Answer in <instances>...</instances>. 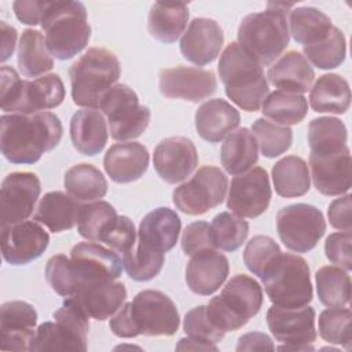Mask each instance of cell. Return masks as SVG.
Masks as SVG:
<instances>
[{
    "label": "cell",
    "instance_id": "6da1fadb",
    "mask_svg": "<svg viewBox=\"0 0 352 352\" xmlns=\"http://www.w3.org/2000/svg\"><path fill=\"white\" fill-rule=\"evenodd\" d=\"M0 148L11 164H34L54 150L63 135L58 116L51 111L4 114L0 118Z\"/></svg>",
    "mask_w": 352,
    "mask_h": 352
},
{
    "label": "cell",
    "instance_id": "7a4b0ae2",
    "mask_svg": "<svg viewBox=\"0 0 352 352\" xmlns=\"http://www.w3.org/2000/svg\"><path fill=\"white\" fill-rule=\"evenodd\" d=\"M292 3H268L267 10L246 15L238 26V44L261 66L271 65L289 45Z\"/></svg>",
    "mask_w": 352,
    "mask_h": 352
},
{
    "label": "cell",
    "instance_id": "3957f363",
    "mask_svg": "<svg viewBox=\"0 0 352 352\" xmlns=\"http://www.w3.org/2000/svg\"><path fill=\"white\" fill-rule=\"evenodd\" d=\"M219 76L226 95L245 111L260 110L270 94L263 66L238 43H230L219 60Z\"/></svg>",
    "mask_w": 352,
    "mask_h": 352
},
{
    "label": "cell",
    "instance_id": "277c9868",
    "mask_svg": "<svg viewBox=\"0 0 352 352\" xmlns=\"http://www.w3.org/2000/svg\"><path fill=\"white\" fill-rule=\"evenodd\" d=\"M40 25L48 51L60 60L80 54L91 38L87 10L81 1H48Z\"/></svg>",
    "mask_w": 352,
    "mask_h": 352
},
{
    "label": "cell",
    "instance_id": "5b68a950",
    "mask_svg": "<svg viewBox=\"0 0 352 352\" xmlns=\"http://www.w3.org/2000/svg\"><path fill=\"white\" fill-rule=\"evenodd\" d=\"M1 110L11 114H33L58 107L66 95L63 81L55 73L34 80H21L16 70L3 65Z\"/></svg>",
    "mask_w": 352,
    "mask_h": 352
},
{
    "label": "cell",
    "instance_id": "8992f818",
    "mask_svg": "<svg viewBox=\"0 0 352 352\" xmlns=\"http://www.w3.org/2000/svg\"><path fill=\"white\" fill-rule=\"evenodd\" d=\"M121 65L114 52L92 47L69 69L72 99L85 109H99L103 95L116 85Z\"/></svg>",
    "mask_w": 352,
    "mask_h": 352
},
{
    "label": "cell",
    "instance_id": "52a82bcc",
    "mask_svg": "<svg viewBox=\"0 0 352 352\" xmlns=\"http://www.w3.org/2000/svg\"><path fill=\"white\" fill-rule=\"evenodd\" d=\"M261 305L263 289L258 282L249 275L238 274L226 283L219 296L209 301L206 315L223 333L236 331L258 314Z\"/></svg>",
    "mask_w": 352,
    "mask_h": 352
},
{
    "label": "cell",
    "instance_id": "ba28073f",
    "mask_svg": "<svg viewBox=\"0 0 352 352\" xmlns=\"http://www.w3.org/2000/svg\"><path fill=\"white\" fill-rule=\"evenodd\" d=\"M54 319L37 327L30 351H87L89 316L73 297L65 298Z\"/></svg>",
    "mask_w": 352,
    "mask_h": 352
},
{
    "label": "cell",
    "instance_id": "9c48e42d",
    "mask_svg": "<svg viewBox=\"0 0 352 352\" xmlns=\"http://www.w3.org/2000/svg\"><path fill=\"white\" fill-rule=\"evenodd\" d=\"M263 283L270 301L278 307H304L314 297L308 263L293 253H282Z\"/></svg>",
    "mask_w": 352,
    "mask_h": 352
},
{
    "label": "cell",
    "instance_id": "30bf717a",
    "mask_svg": "<svg viewBox=\"0 0 352 352\" xmlns=\"http://www.w3.org/2000/svg\"><path fill=\"white\" fill-rule=\"evenodd\" d=\"M99 110L107 118L110 136L121 142L139 138L151 118L150 109L139 103L136 92L126 84L113 85L103 95Z\"/></svg>",
    "mask_w": 352,
    "mask_h": 352
},
{
    "label": "cell",
    "instance_id": "8fae6325",
    "mask_svg": "<svg viewBox=\"0 0 352 352\" xmlns=\"http://www.w3.org/2000/svg\"><path fill=\"white\" fill-rule=\"evenodd\" d=\"M276 231L280 242L296 253L312 250L326 232L323 213L314 205L294 204L276 213Z\"/></svg>",
    "mask_w": 352,
    "mask_h": 352
},
{
    "label": "cell",
    "instance_id": "7c38bea8",
    "mask_svg": "<svg viewBox=\"0 0 352 352\" xmlns=\"http://www.w3.org/2000/svg\"><path fill=\"white\" fill-rule=\"evenodd\" d=\"M228 179L217 166H202L194 176L176 187L172 194L175 206L191 216H199L219 206L227 194Z\"/></svg>",
    "mask_w": 352,
    "mask_h": 352
},
{
    "label": "cell",
    "instance_id": "4fadbf2b",
    "mask_svg": "<svg viewBox=\"0 0 352 352\" xmlns=\"http://www.w3.org/2000/svg\"><path fill=\"white\" fill-rule=\"evenodd\" d=\"M138 336H173L180 318L175 302L160 290H142L131 302Z\"/></svg>",
    "mask_w": 352,
    "mask_h": 352
},
{
    "label": "cell",
    "instance_id": "5bb4252c",
    "mask_svg": "<svg viewBox=\"0 0 352 352\" xmlns=\"http://www.w3.org/2000/svg\"><path fill=\"white\" fill-rule=\"evenodd\" d=\"M271 197L268 173L264 168L256 166L231 180L227 208L239 217L254 219L268 209Z\"/></svg>",
    "mask_w": 352,
    "mask_h": 352
},
{
    "label": "cell",
    "instance_id": "9a60e30c",
    "mask_svg": "<svg viewBox=\"0 0 352 352\" xmlns=\"http://www.w3.org/2000/svg\"><path fill=\"white\" fill-rule=\"evenodd\" d=\"M41 184L32 172H12L4 177L0 188L1 227L25 221L40 197Z\"/></svg>",
    "mask_w": 352,
    "mask_h": 352
},
{
    "label": "cell",
    "instance_id": "2e32d148",
    "mask_svg": "<svg viewBox=\"0 0 352 352\" xmlns=\"http://www.w3.org/2000/svg\"><path fill=\"white\" fill-rule=\"evenodd\" d=\"M216 89L217 80L212 70L176 66L160 72V91L169 99H183L198 103L212 96Z\"/></svg>",
    "mask_w": 352,
    "mask_h": 352
},
{
    "label": "cell",
    "instance_id": "e0dca14e",
    "mask_svg": "<svg viewBox=\"0 0 352 352\" xmlns=\"http://www.w3.org/2000/svg\"><path fill=\"white\" fill-rule=\"evenodd\" d=\"M1 254L11 265H25L38 258L50 243L48 232L37 221L25 220L1 227Z\"/></svg>",
    "mask_w": 352,
    "mask_h": 352
},
{
    "label": "cell",
    "instance_id": "ac0fdd59",
    "mask_svg": "<svg viewBox=\"0 0 352 352\" xmlns=\"http://www.w3.org/2000/svg\"><path fill=\"white\" fill-rule=\"evenodd\" d=\"M70 260L78 275L80 285L96 280H116L124 271V261L118 253L91 241L74 245L70 252Z\"/></svg>",
    "mask_w": 352,
    "mask_h": 352
},
{
    "label": "cell",
    "instance_id": "d6986e66",
    "mask_svg": "<svg viewBox=\"0 0 352 352\" xmlns=\"http://www.w3.org/2000/svg\"><path fill=\"white\" fill-rule=\"evenodd\" d=\"M153 164L164 182L176 184L194 172L198 165V153L190 139L170 136L161 140L154 148Z\"/></svg>",
    "mask_w": 352,
    "mask_h": 352
},
{
    "label": "cell",
    "instance_id": "ffe728a7",
    "mask_svg": "<svg viewBox=\"0 0 352 352\" xmlns=\"http://www.w3.org/2000/svg\"><path fill=\"white\" fill-rule=\"evenodd\" d=\"M267 324L275 340L283 344H312L318 336L315 309L309 305L298 308L272 305L267 311Z\"/></svg>",
    "mask_w": 352,
    "mask_h": 352
},
{
    "label": "cell",
    "instance_id": "44dd1931",
    "mask_svg": "<svg viewBox=\"0 0 352 352\" xmlns=\"http://www.w3.org/2000/svg\"><path fill=\"white\" fill-rule=\"evenodd\" d=\"M37 312L26 301H7L0 307V348L30 351L36 334Z\"/></svg>",
    "mask_w": 352,
    "mask_h": 352
},
{
    "label": "cell",
    "instance_id": "7402d4cb",
    "mask_svg": "<svg viewBox=\"0 0 352 352\" xmlns=\"http://www.w3.org/2000/svg\"><path fill=\"white\" fill-rule=\"evenodd\" d=\"M224 44L220 25L210 18H194L180 40V52L197 66L212 63Z\"/></svg>",
    "mask_w": 352,
    "mask_h": 352
},
{
    "label": "cell",
    "instance_id": "603a6c76",
    "mask_svg": "<svg viewBox=\"0 0 352 352\" xmlns=\"http://www.w3.org/2000/svg\"><path fill=\"white\" fill-rule=\"evenodd\" d=\"M309 166L316 190L329 197L342 195L352 186V160L349 147L326 155L309 154Z\"/></svg>",
    "mask_w": 352,
    "mask_h": 352
},
{
    "label": "cell",
    "instance_id": "cb8c5ba5",
    "mask_svg": "<svg viewBox=\"0 0 352 352\" xmlns=\"http://www.w3.org/2000/svg\"><path fill=\"white\" fill-rule=\"evenodd\" d=\"M230 272L228 258L213 248L191 256L186 267V282L198 296H210L223 286Z\"/></svg>",
    "mask_w": 352,
    "mask_h": 352
},
{
    "label": "cell",
    "instance_id": "d4e9b609",
    "mask_svg": "<svg viewBox=\"0 0 352 352\" xmlns=\"http://www.w3.org/2000/svg\"><path fill=\"white\" fill-rule=\"evenodd\" d=\"M69 297H73L89 318L106 320L122 307L126 289L121 282L96 280L80 285Z\"/></svg>",
    "mask_w": 352,
    "mask_h": 352
},
{
    "label": "cell",
    "instance_id": "484cf974",
    "mask_svg": "<svg viewBox=\"0 0 352 352\" xmlns=\"http://www.w3.org/2000/svg\"><path fill=\"white\" fill-rule=\"evenodd\" d=\"M147 148L138 142L113 144L104 154L103 168L116 183H132L140 179L148 168Z\"/></svg>",
    "mask_w": 352,
    "mask_h": 352
},
{
    "label": "cell",
    "instance_id": "4316f807",
    "mask_svg": "<svg viewBox=\"0 0 352 352\" xmlns=\"http://www.w3.org/2000/svg\"><path fill=\"white\" fill-rule=\"evenodd\" d=\"M241 122L239 111L227 100L216 98L204 102L195 111V129L209 142L219 143Z\"/></svg>",
    "mask_w": 352,
    "mask_h": 352
},
{
    "label": "cell",
    "instance_id": "83f0119b",
    "mask_svg": "<svg viewBox=\"0 0 352 352\" xmlns=\"http://www.w3.org/2000/svg\"><path fill=\"white\" fill-rule=\"evenodd\" d=\"M69 131L73 147L88 157L99 154L109 139L106 120L95 109L77 110L70 120Z\"/></svg>",
    "mask_w": 352,
    "mask_h": 352
},
{
    "label": "cell",
    "instance_id": "f1b7e54d",
    "mask_svg": "<svg viewBox=\"0 0 352 352\" xmlns=\"http://www.w3.org/2000/svg\"><path fill=\"white\" fill-rule=\"evenodd\" d=\"M180 230L182 221L175 210L157 208L148 212L140 221L138 242L166 253L175 248Z\"/></svg>",
    "mask_w": 352,
    "mask_h": 352
},
{
    "label": "cell",
    "instance_id": "f546056e",
    "mask_svg": "<svg viewBox=\"0 0 352 352\" xmlns=\"http://www.w3.org/2000/svg\"><path fill=\"white\" fill-rule=\"evenodd\" d=\"M267 77L280 91L302 95L311 88L315 72L301 52L287 51L270 66Z\"/></svg>",
    "mask_w": 352,
    "mask_h": 352
},
{
    "label": "cell",
    "instance_id": "4dcf8cb0",
    "mask_svg": "<svg viewBox=\"0 0 352 352\" xmlns=\"http://www.w3.org/2000/svg\"><path fill=\"white\" fill-rule=\"evenodd\" d=\"M81 205L63 191H50L38 202L33 220L47 227L51 232L72 230L78 221Z\"/></svg>",
    "mask_w": 352,
    "mask_h": 352
},
{
    "label": "cell",
    "instance_id": "1f68e13d",
    "mask_svg": "<svg viewBox=\"0 0 352 352\" xmlns=\"http://www.w3.org/2000/svg\"><path fill=\"white\" fill-rule=\"evenodd\" d=\"M188 22V7L186 3H161L151 6L147 18V30L155 40L170 44L175 43Z\"/></svg>",
    "mask_w": 352,
    "mask_h": 352
},
{
    "label": "cell",
    "instance_id": "d6a6232c",
    "mask_svg": "<svg viewBox=\"0 0 352 352\" xmlns=\"http://www.w3.org/2000/svg\"><path fill=\"white\" fill-rule=\"evenodd\" d=\"M220 160L226 172L232 176L250 170L258 160V144L254 135L248 128L231 132L221 146Z\"/></svg>",
    "mask_w": 352,
    "mask_h": 352
},
{
    "label": "cell",
    "instance_id": "836d02e7",
    "mask_svg": "<svg viewBox=\"0 0 352 352\" xmlns=\"http://www.w3.org/2000/svg\"><path fill=\"white\" fill-rule=\"evenodd\" d=\"M309 104L316 113H346L351 104L348 81L336 73L320 76L311 88Z\"/></svg>",
    "mask_w": 352,
    "mask_h": 352
},
{
    "label": "cell",
    "instance_id": "e575fe53",
    "mask_svg": "<svg viewBox=\"0 0 352 352\" xmlns=\"http://www.w3.org/2000/svg\"><path fill=\"white\" fill-rule=\"evenodd\" d=\"M271 176L276 194L283 198L302 197L311 188L308 164L297 155H286L275 162Z\"/></svg>",
    "mask_w": 352,
    "mask_h": 352
},
{
    "label": "cell",
    "instance_id": "d590c367",
    "mask_svg": "<svg viewBox=\"0 0 352 352\" xmlns=\"http://www.w3.org/2000/svg\"><path fill=\"white\" fill-rule=\"evenodd\" d=\"M19 72L25 77L44 76L54 67V59L45 44V37L36 29L22 32L16 56Z\"/></svg>",
    "mask_w": 352,
    "mask_h": 352
},
{
    "label": "cell",
    "instance_id": "8d00e7d4",
    "mask_svg": "<svg viewBox=\"0 0 352 352\" xmlns=\"http://www.w3.org/2000/svg\"><path fill=\"white\" fill-rule=\"evenodd\" d=\"M293 40L302 45L316 44L327 37L333 28L330 16L315 7H296L289 14Z\"/></svg>",
    "mask_w": 352,
    "mask_h": 352
},
{
    "label": "cell",
    "instance_id": "74e56055",
    "mask_svg": "<svg viewBox=\"0 0 352 352\" xmlns=\"http://www.w3.org/2000/svg\"><path fill=\"white\" fill-rule=\"evenodd\" d=\"M63 186L69 195L77 201H98L107 192V180L103 173L91 164H77L69 168L63 177Z\"/></svg>",
    "mask_w": 352,
    "mask_h": 352
},
{
    "label": "cell",
    "instance_id": "f35d334b",
    "mask_svg": "<svg viewBox=\"0 0 352 352\" xmlns=\"http://www.w3.org/2000/svg\"><path fill=\"white\" fill-rule=\"evenodd\" d=\"M346 126L336 117L314 118L308 125V144L314 155L338 153L346 146Z\"/></svg>",
    "mask_w": 352,
    "mask_h": 352
},
{
    "label": "cell",
    "instance_id": "ab89813d",
    "mask_svg": "<svg viewBox=\"0 0 352 352\" xmlns=\"http://www.w3.org/2000/svg\"><path fill=\"white\" fill-rule=\"evenodd\" d=\"M263 114L279 125H296L308 113V102L300 94L276 89L267 95L261 104Z\"/></svg>",
    "mask_w": 352,
    "mask_h": 352
},
{
    "label": "cell",
    "instance_id": "60d3db41",
    "mask_svg": "<svg viewBox=\"0 0 352 352\" xmlns=\"http://www.w3.org/2000/svg\"><path fill=\"white\" fill-rule=\"evenodd\" d=\"M316 293L319 301L326 307H345L351 300V278L348 271L326 265L315 274Z\"/></svg>",
    "mask_w": 352,
    "mask_h": 352
},
{
    "label": "cell",
    "instance_id": "b9f144b4",
    "mask_svg": "<svg viewBox=\"0 0 352 352\" xmlns=\"http://www.w3.org/2000/svg\"><path fill=\"white\" fill-rule=\"evenodd\" d=\"M248 234L249 223L232 212H221L210 223V236L214 249L235 252L246 241Z\"/></svg>",
    "mask_w": 352,
    "mask_h": 352
},
{
    "label": "cell",
    "instance_id": "7bdbcfd3",
    "mask_svg": "<svg viewBox=\"0 0 352 352\" xmlns=\"http://www.w3.org/2000/svg\"><path fill=\"white\" fill-rule=\"evenodd\" d=\"M302 52L307 60L322 70L338 67L346 56V41L344 33L333 26L327 37L316 44L302 45Z\"/></svg>",
    "mask_w": 352,
    "mask_h": 352
},
{
    "label": "cell",
    "instance_id": "ee69618b",
    "mask_svg": "<svg viewBox=\"0 0 352 352\" xmlns=\"http://www.w3.org/2000/svg\"><path fill=\"white\" fill-rule=\"evenodd\" d=\"M117 212L106 201H92L81 205L77 221L78 234L91 242H100L103 232L116 220Z\"/></svg>",
    "mask_w": 352,
    "mask_h": 352
},
{
    "label": "cell",
    "instance_id": "f6af8a7d",
    "mask_svg": "<svg viewBox=\"0 0 352 352\" xmlns=\"http://www.w3.org/2000/svg\"><path fill=\"white\" fill-rule=\"evenodd\" d=\"M122 261L131 279L136 282H146L161 272L165 261V253L136 241L135 246L122 256Z\"/></svg>",
    "mask_w": 352,
    "mask_h": 352
},
{
    "label": "cell",
    "instance_id": "bcb514c9",
    "mask_svg": "<svg viewBox=\"0 0 352 352\" xmlns=\"http://www.w3.org/2000/svg\"><path fill=\"white\" fill-rule=\"evenodd\" d=\"M280 254L282 250L275 239L268 235H256L246 243L243 263L252 274L263 280L278 263Z\"/></svg>",
    "mask_w": 352,
    "mask_h": 352
},
{
    "label": "cell",
    "instance_id": "7dc6e473",
    "mask_svg": "<svg viewBox=\"0 0 352 352\" xmlns=\"http://www.w3.org/2000/svg\"><path fill=\"white\" fill-rule=\"evenodd\" d=\"M260 151L267 158H275L286 153L293 142V131L265 118H257L252 125Z\"/></svg>",
    "mask_w": 352,
    "mask_h": 352
},
{
    "label": "cell",
    "instance_id": "c3c4849f",
    "mask_svg": "<svg viewBox=\"0 0 352 352\" xmlns=\"http://www.w3.org/2000/svg\"><path fill=\"white\" fill-rule=\"evenodd\" d=\"M351 309L346 307H329L319 315V336L330 342L351 349Z\"/></svg>",
    "mask_w": 352,
    "mask_h": 352
},
{
    "label": "cell",
    "instance_id": "681fc988",
    "mask_svg": "<svg viewBox=\"0 0 352 352\" xmlns=\"http://www.w3.org/2000/svg\"><path fill=\"white\" fill-rule=\"evenodd\" d=\"M45 279L51 289L62 297L73 296L80 286L74 265L65 254H55L47 261Z\"/></svg>",
    "mask_w": 352,
    "mask_h": 352
},
{
    "label": "cell",
    "instance_id": "f907efd6",
    "mask_svg": "<svg viewBox=\"0 0 352 352\" xmlns=\"http://www.w3.org/2000/svg\"><path fill=\"white\" fill-rule=\"evenodd\" d=\"M183 330L190 338L209 344L220 342L226 334L210 323L206 315V305H198L186 314L183 319Z\"/></svg>",
    "mask_w": 352,
    "mask_h": 352
},
{
    "label": "cell",
    "instance_id": "816d5d0a",
    "mask_svg": "<svg viewBox=\"0 0 352 352\" xmlns=\"http://www.w3.org/2000/svg\"><path fill=\"white\" fill-rule=\"evenodd\" d=\"M100 242L106 243L116 253L124 256L136 243V230L128 216H117L110 227L103 232Z\"/></svg>",
    "mask_w": 352,
    "mask_h": 352
},
{
    "label": "cell",
    "instance_id": "f5cc1de1",
    "mask_svg": "<svg viewBox=\"0 0 352 352\" xmlns=\"http://www.w3.org/2000/svg\"><path fill=\"white\" fill-rule=\"evenodd\" d=\"M352 234L351 232H333L326 238L324 253L327 260H330L337 267L351 271L352 270Z\"/></svg>",
    "mask_w": 352,
    "mask_h": 352
},
{
    "label": "cell",
    "instance_id": "db71d44e",
    "mask_svg": "<svg viewBox=\"0 0 352 352\" xmlns=\"http://www.w3.org/2000/svg\"><path fill=\"white\" fill-rule=\"evenodd\" d=\"M182 249L187 256H192L204 249L213 248L210 226L206 221H194L188 224L182 234ZM214 249V248H213Z\"/></svg>",
    "mask_w": 352,
    "mask_h": 352
},
{
    "label": "cell",
    "instance_id": "11a10c76",
    "mask_svg": "<svg viewBox=\"0 0 352 352\" xmlns=\"http://www.w3.org/2000/svg\"><path fill=\"white\" fill-rule=\"evenodd\" d=\"M351 194H345L344 197H340L337 199H334L327 209V216H329V221L331 224V227L340 230V231H345V232H351L352 230V224H351Z\"/></svg>",
    "mask_w": 352,
    "mask_h": 352
},
{
    "label": "cell",
    "instance_id": "9f6ffc18",
    "mask_svg": "<svg viewBox=\"0 0 352 352\" xmlns=\"http://www.w3.org/2000/svg\"><path fill=\"white\" fill-rule=\"evenodd\" d=\"M48 1L38 0H18L12 3L15 16L25 25H38L44 16Z\"/></svg>",
    "mask_w": 352,
    "mask_h": 352
},
{
    "label": "cell",
    "instance_id": "6f0895ef",
    "mask_svg": "<svg viewBox=\"0 0 352 352\" xmlns=\"http://www.w3.org/2000/svg\"><path fill=\"white\" fill-rule=\"evenodd\" d=\"M109 327L113 331V334L120 338L138 337V331H136L132 312H131V302H125L116 312V315L110 319Z\"/></svg>",
    "mask_w": 352,
    "mask_h": 352
},
{
    "label": "cell",
    "instance_id": "680465c9",
    "mask_svg": "<svg viewBox=\"0 0 352 352\" xmlns=\"http://www.w3.org/2000/svg\"><path fill=\"white\" fill-rule=\"evenodd\" d=\"M274 342L272 340L265 334L260 331H252L246 333L239 337L236 344V351H274Z\"/></svg>",
    "mask_w": 352,
    "mask_h": 352
},
{
    "label": "cell",
    "instance_id": "91938a15",
    "mask_svg": "<svg viewBox=\"0 0 352 352\" xmlns=\"http://www.w3.org/2000/svg\"><path fill=\"white\" fill-rule=\"evenodd\" d=\"M16 29L7 22L1 21L0 22V41H1V56L0 60L6 62L10 59L15 50V43H16Z\"/></svg>",
    "mask_w": 352,
    "mask_h": 352
},
{
    "label": "cell",
    "instance_id": "94428289",
    "mask_svg": "<svg viewBox=\"0 0 352 352\" xmlns=\"http://www.w3.org/2000/svg\"><path fill=\"white\" fill-rule=\"evenodd\" d=\"M176 349L179 351H198V349H202V351H217V346L214 344H209V342H204V341H199V340H194V338H180L179 340V344L176 345Z\"/></svg>",
    "mask_w": 352,
    "mask_h": 352
},
{
    "label": "cell",
    "instance_id": "6125c7cd",
    "mask_svg": "<svg viewBox=\"0 0 352 352\" xmlns=\"http://www.w3.org/2000/svg\"><path fill=\"white\" fill-rule=\"evenodd\" d=\"M278 351H314L311 344H285L276 348Z\"/></svg>",
    "mask_w": 352,
    "mask_h": 352
}]
</instances>
